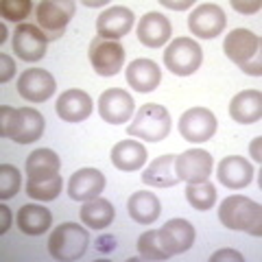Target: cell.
I'll use <instances>...</instances> for the list:
<instances>
[{
  "mask_svg": "<svg viewBox=\"0 0 262 262\" xmlns=\"http://www.w3.org/2000/svg\"><path fill=\"white\" fill-rule=\"evenodd\" d=\"M44 134V116L33 107H0V136L11 138L18 144L37 142Z\"/></svg>",
  "mask_w": 262,
  "mask_h": 262,
  "instance_id": "6da1fadb",
  "label": "cell"
},
{
  "mask_svg": "<svg viewBox=\"0 0 262 262\" xmlns=\"http://www.w3.org/2000/svg\"><path fill=\"white\" fill-rule=\"evenodd\" d=\"M219 219L227 229H234V232H247L251 236H260L262 232L260 203L243 194H232L221 201Z\"/></svg>",
  "mask_w": 262,
  "mask_h": 262,
  "instance_id": "7a4b0ae2",
  "label": "cell"
},
{
  "mask_svg": "<svg viewBox=\"0 0 262 262\" xmlns=\"http://www.w3.org/2000/svg\"><path fill=\"white\" fill-rule=\"evenodd\" d=\"M129 136L144 142H160L170 134V114L158 103H146L134 114L129 125Z\"/></svg>",
  "mask_w": 262,
  "mask_h": 262,
  "instance_id": "3957f363",
  "label": "cell"
},
{
  "mask_svg": "<svg viewBox=\"0 0 262 262\" xmlns=\"http://www.w3.org/2000/svg\"><path fill=\"white\" fill-rule=\"evenodd\" d=\"M88 245L90 234L85 232V227H81L79 223H61L53 229L48 238V253L59 262H70L83 258Z\"/></svg>",
  "mask_w": 262,
  "mask_h": 262,
  "instance_id": "277c9868",
  "label": "cell"
},
{
  "mask_svg": "<svg viewBox=\"0 0 262 262\" xmlns=\"http://www.w3.org/2000/svg\"><path fill=\"white\" fill-rule=\"evenodd\" d=\"M77 11V5L70 0H44L35 7V22L42 29V33L48 37V42H57L63 33L72 15Z\"/></svg>",
  "mask_w": 262,
  "mask_h": 262,
  "instance_id": "5b68a950",
  "label": "cell"
},
{
  "mask_svg": "<svg viewBox=\"0 0 262 262\" xmlns=\"http://www.w3.org/2000/svg\"><path fill=\"white\" fill-rule=\"evenodd\" d=\"M203 61L201 44H196L190 37H177L173 39L166 51H164V63L166 68L177 77H190L199 70Z\"/></svg>",
  "mask_w": 262,
  "mask_h": 262,
  "instance_id": "8992f818",
  "label": "cell"
},
{
  "mask_svg": "<svg viewBox=\"0 0 262 262\" xmlns=\"http://www.w3.org/2000/svg\"><path fill=\"white\" fill-rule=\"evenodd\" d=\"M88 57L98 77H114L125 66V48H122V44L114 42V39H103L98 35L90 44Z\"/></svg>",
  "mask_w": 262,
  "mask_h": 262,
  "instance_id": "52a82bcc",
  "label": "cell"
},
{
  "mask_svg": "<svg viewBox=\"0 0 262 262\" xmlns=\"http://www.w3.org/2000/svg\"><path fill=\"white\" fill-rule=\"evenodd\" d=\"M48 51V37L37 24L22 22L13 31V53L22 61H42Z\"/></svg>",
  "mask_w": 262,
  "mask_h": 262,
  "instance_id": "ba28073f",
  "label": "cell"
},
{
  "mask_svg": "<svg viewBox=\"0 0 262 262\" xmlns=\"http://www.w3.org/2000/svg\"><path fill=\"white\" fill-rule=\"evenodd\" d=\"M179 134L184 140L199 144L216 134V116L206 107H192L179 118Z\"/></svg>",
  "mask_w": 262,
  "mask_h": 262,
  "instance_id": "9c48e42d",
  "label": "cell"
},
{
  "mask_svg": "<svg viewBox=\"0 0 262 262\" xmlns=\"http://www.w3.org/2000/svg\"><path fill=\"white\" fill-rule=\"evenodd\" d=\"M225 22H227L225 11L219 5H212V3L199 5L188 15V29L199 39H214L225 29Z\"/></svg>",
  "mask_w": 262,
  "mask_h": 262,
  "instance_id": "30bf717a",
  "label": "cell"
},
{
  "mask_svg": "<svg viewBox=\"0 0 262 262\" xmlns=\"http://www.w3.org/2000/svg\"><path fill=\"white\" fill-rule=\"evenodd\" d=\"M134 112H136V103L127 90L110 88L98 98V114L110 125H122V122L131 118Z\"/></svg>",
  "mask_w": 262,
  "mask_h": 262,
  "instance_id": "8fae6325",
  "label": "cell"
},
{
  "mask_svg": "<svg viewBox=\"0 0 262 262\" xmlns=\"http://www.w3.org/2000/svg\"><path fill=\"white\" fill-rule=\"evenodd\" d=\"M212 166H214V160L203 149L184 151L182 155L175 158V173L179 177V182H188V184L206 182L212 175Z\"/></svg>",
  "mask_w": 262,
  "mask_h": 262,
  "instance_id": "7c38bea8",
  "label": "cell"
},
{
  "mask_svg": "<svg viewBox=\"0 0 262 262\" xmlns=\"http://www.w3.org/2000/svg\"><path fill=\"white\" fill-rule=\"evenodd\" d=\"M57 90L53 75L44 68H27L18 79V92L22 98L31 103H44L48 101Z\"/></svg>",
  "mask_w": 262,
  "mask_h": 262,
  "instance_id": "4fadbf2b",
  "label": "cell"
},
{
  "mask_svg": "<svg viewBox=\"0 0 262 262\" xmlns=\"http://www.w3.org/2000/svg\"><path fill=\"white\" fill-rule=\"evenodd\" d=\"M158 236H160L164 251L173 258L177 253H184L192 247L194 227L186 219H173V221H166L162 225V229H158Z\"/></svg>",
  "mask_w": 262,
  "mask_h": 262,
  "instance_id": "5bb4252c",
  "label": "cell"
},
{
  "mask_svg": "<svg viewBox=\"0 0 262 262\" xmlns=\"http://www.w3.org/2000/svg\"><path fill=\"white\" fill-rule=\"evenodd\" d=\"M223 53L234 63H247L260 55V37L249 29H234L223 39Z\"/></svg>",
  "mask_w": 262,
  "mask_h": 262,
  "instance_id": "9a60e30c",
  "label": "cell"
},
{
  "mask_svg": "<svg viewBox=\"0 0 262 262\" xmlns=\"http://www.w3.org/2000/svg\"><path fill=\"white\" fill-rule=\"evenodd\" d=\"M134 11L127 9V7H112V9H105L96 20V33L98 37L103 39H114L118 42L120 37H125L127 33L134 27Z\"/></svg>",
  "mask_w": 262,
  "mask_h": 262,
  "instance_id": "2e32d148",
  "label": "cell"
},
{
  "mask_svg": "<svg viewBox=\"0 0 262 262\" xmlns=\"http://www.w3.org/2000/svg\"><path fill=\"white\" fill-rule=\"evenodd\" d=\"M170 33H173V27H170L168 18L158 11L142 15L140 22H138V29H136L138 39H140V44L146 48L164 46L170 39Z\"/></svg>",
  "mask_w": 262,
  "mask_h": 262,
  "instance_id": "e0dca14e",
  "label": "cell"
},
{
  "mask_svg": "<svg viewBox=\"0 0 262 262\" xmlns=\"http://www.w3.org/2000/svg\"><path fill=\"white\" fill-rule=\"evenodd\" d=\"M55 110H57V116L66 122H83L92 114L94 103L83 90H66L57 98Z\"/></svg>",
  "mask_w": 262,
  "mask_h": 262,
  "instance_id": "ac0fdd59",
  "label": "cell"
},
{
  "mask_svg": "<svg viewBox=\"0 0 262 262\" xmlns=\"http://www.w3.org/2000/svg\"><path fill=\"white\" fill-rule=\"evenodd\" d=\"M216 175H219V184H223L229 190H238V188L251 184L253 166L241 155H227V158L219 162Z\"/></svg>",
  "mask_w": 262,
  "mask_h": 262,
  "instance_id": "d6986e66",
  "label": "cell"
},
{
  "mask_svg": "<svg viewBox=\"0 0 262 262\" xmlns=\"http://www.w3.org/2000/svg\"><path fill=\"white\" fill-rule=\"evenodd\" d=\"M105 190V175L98 168H81L72 173L68 182V194L75 201L94 199Z\"/></svg>",
  "mask_w": 262,
  "mask_h": 262,
  "instance_id": "ffe728a7",
  "label": "cell"
},
{
  "mask_svg": "<svg viewBox=\"0 0 262 262\" xmlns=\"http://www.w3.org/2000/svg\"><path fill=\"white\" fill-rule=\"evenodd\" d=\"M127 83L140 94L153 92L162 81V70L153 59H136L127 66Z\"/></svg>",
  "mask_w": 262,
  "mask_h": 262,
  "instance_id": "44dd1931",
  "label": "cell"
},
{
  "mask_svg": "<svg viewBox=\"0 0 262 262\" xmlns=\"http://www.w3.org/2000/svg\"><path fill=\"white\" fill-rule=\"evenodd\" d=\"M229 116L241 125H253L262 118V94L258 90L238 92L229 103Z\"/></svg>",
  "mask_w": 262,
  "mask_h": 262,
  "instance_id": "7402d4cb",
  "label": "cell"
},
{
  "mask_svg": "<svg viewBox=\"0 0 262 262\" xmlns=\"http://www.w3.org/2000/svg\"><path fill=\"white\" fill-rule=\"evenodd\" d=\"M61 162L59 155L51 149H35L27 158V179L29 182H42L59 175Z\"/></svg>",
  "mask_w": 262,
  "mask_h": 262,
  "instance_id": "603a6c76",
  "label": "cell"
},
{
  "mask_svg": "<svg viewBox=\"0 0 262 262\" xmlns=\"http://www.w3.org/2000/svg\"><path fill=\"white\" fill-rule=\"evenodd\" d=\"M112 164L118 170H127V173L138 170L146 164V149L140 142L131 140V138L129 140H120L112 149Z\"/></svg>",
  "mask_w": 262,
  "mask_h": 262,
  "instance_id": "cb8c5ba5",
  "label": "cell"
},
{
  "mask_svg": "<svg viewBox=\"0 0 262 262\" xmlns=\"http://www.w3.org/2000/svg\"><path fill=\"white\" fill-rule=\"evenodd\" d=\"M175 158L177 155H160L155 158L142 173V182L155 188H170L179 184V177L175 173Z\"/></svg>",
  "mask_w": 262,
  "mask_h": 262,
  "instance_id": "d4e9b609",
  "label": "cell"
},
{
  "mask_svg": "<svg viewBox=\"0 0 262 262\" xmlns=\"http://www.w3.org/2000/svg\"><path fill=\"white\" fill-rule=\"evenodd\" d=\"M53 223L51 210L37 203H27L18 212V227L27 236H42Z\"/></svg>",
  "mask_w": 262,
  "mask_h": 262,
  "instance_id": "484cf974",
  "label": "cell"
},
{
  "mask_svg": "<svg viewBox=\"0 0 262 262\" xmlns=\"http://www.w3.org/2000/svg\"><path fill=\"white\" fill-rule=\"evenodd\" d=\"M127 210H129L131 219H134L136 223L149 225V223H153V221L160 219L162 206H160V199L153 192L138 190V192L131 194V199L127 201Z\"/></svg>",
  "mask_w": 262,
  "mask_h": 262,
  "instance_id": "4316f807",
  "label": "cell"
},
{
  "mask_svg": "<svg viewBox=\"0 0 262 262\" xmlns=\"http://www.w3.org/2000/svg\"><path fill=\"white\" fill-rule=\"evenodd\" d=\"M114 216H116L114 206L107 199H101V196L88 199L81 206V221L92 229H105L107 225H112Z\"/></svg>",
  "mask_w": 262,
  "mask_h": 262,
  "instance_id": "83f0119b",
  "label": "cell"
},
{
  "mask_svg": "<svg viewBox=\"0 0 262 262\" xmlns=\"http://www.w3.org/2000/svg\"><path fill=\"white\" fill-rule=\"evenodd\" d=\"M186 199L194 210L206 212L216 203V186L206 182H192L186 186Z\"/></svg>",
  "mask_w": 262,
  "mask_h": 262,
  "instance_id": "f1b7e54d",
  "label": "cell"
},
{
  "mask_svg": "<svg viewBox=\"0 0 262 262\" xmlns=\"http://www.w3.org/2000/svg\"><path fill=\"white\" fill-rule=\"evenodd\" d=\"M61 175L53 179H42V182H29L27 179V194L35 201H53L61 194Z\"/></svg>",
  "mask_w": 262,
  "mask_h": 262,
  "instance_id": "f546056e",
  "label": "cell"
},
{
  "mask_svg": "<svg viewBox=\"0 0 262 262\" xmlns=\"http://www.w3.org/2000/svg\"><path fill=\"white\" fill-rule=\"evenodd\" d=\"M138 253H140V258L144 260H168L170 256L166 251H164L162 243H160V236H158V229H149V232L140 234V238H138Z\"/></svg>",
  "mask_w": 262,
  "mask_h": 262,
  "instance_id": "4dcf8cb0",
  "label": "cell"
},
{
  "mask_svg": "<svg viewBox=\"0 0 262 262\" xmlns=\"http://www.w3.org/2000/svg\"><path fill=\"white\" fill-rule=\"evenodd\" d=\"M22 186V175L20 170L11 166V164H0V199L7 201L18 194Z\"/></svg>",
  "mask_w": 262,
  "mask_h": 262,
  "instance_id": "1f68e13d",
  "label": "cell"
},
{
  "mask_svg": "<svg viewBox=\"0 0 262 262\" xmlns=\"http://www.w3.org/2000/svg\"><path fill=\"white\" fill-rule=\"evenodd\" d=\"M31 11H33L31 0H3V5H0V15H3L5 20L18 22V24L27 20Z\"/></svg>",
  "mask_w": 262,
  "mask_h": 262,
  "instance_id": "d6a6232c",
  "label": "cell"
},
{
  "mask_svg": "<svg viewBox=\"0 0 262 262\" xmlns=\"http://www.w3.org/2000/svg\"><path fill=\"white\" fill-rule=\"evenodd\" d=\"M0 66H3V70H0V83H7L15 75V61L7 53H0Z\"/></svg>",
  "mask_w": 262,
  "mask_h": 262,
  "instance_id": "836d02e7",
  "label": "cell"
},
{
  "mask_svg": "<svg viewBox=\"0 0 262 262\" xmlns=\"http://www.w3.org/2000/svg\"><path fill=\"white\" fill-rule=\"evenodd\" d=\"M210 260H212V262H219V260H236V262H243L245 258L241 256L238 251H234V249H221V251H216Z\"/></svg>",
  "mask_w": 262,
  "mask_h": 262,
  "instance_id": "e575fe53",
  "label": "cell"
},
{
  "mask_svg": "<svg viewBox=\"0 0 262 262\" xmlns=\"http://www.w3.org/2000/svg\"><path fill=\"white\" fill-rule=\"evenodd\" d=\"M241 70L243 72H247V75H260V70H262V66H260V55L256 57V59H251V61H247V63H243L241 66Z\"/></svg>",
  "mask_w": 262,
  "mask_h": 262,
  "instance_id": "d590c367",
  "label": "cell"
},
{
  "mask_svg": "<svg viewBox=\"0 0 262 262\" xmlns=\"http://www.w3.org/2000/svg\"><path fill=\"white\" fill-rule=\"evenodd\" d=\"M234 9H238V11H243V13H256L258 9H260V3H253V5H243V3H236L234 0Z\"/></svg>",
  "mask_w": 262,
  "mask_h": 262,
  "instance_id": "8d00e7d4",
  "label": "cell"
},
{
  "mask_svg": "<svg viewBox=\"0 0 262 262\" xmlns=\"http://www.w3.org/2000/svg\"><path fill=\"white\" fill-rule=\"evenodd\" d=\"M0 214H3V225H0V232H7V229H9V225H11V212L7 210V206H3L0 208Z\"/></svg>",
  "mask_w": 262,
  "mask_h": 262,
  "instance_id": "74e56055",
  "label": "cell"
},
{
  "mask_svg": "<svg viewBox=\"0 0 262 262\" xmlns=\"http://www.w3.org/2000/svg\"><path fill=\"white\" fill-rule=\"evenodd\" d=\"M258 149H260V138H256V140L251 142V149H249V151H251V155H253V158H256V160L260 162V151H258Z\"/></svg>",
  "mask_w": 262,
  "mask_h": 262,
  "instance_id": "f35d334b",
  "label": "cell"
},
{
  "mask_svg": "<svg viewBox=\"0 0 262 262\" xmlns=\"http://www.w3.org/2000/svg\"><path fill=\"white\" fill-rule=\"evenodd\" d=\"M164 7H175V9H186V7H192V3H166V0H162Z\"/></svg>",
  "mask_w": 262,
  "mask_h": 262,
  "instance_id": "ab89813d",
  "label": "cell"
}]
</instances>
